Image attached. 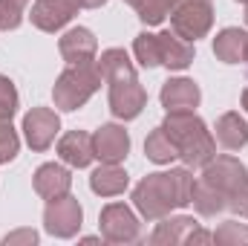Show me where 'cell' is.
Returning <instances> with one entry per match:
<instances>
[{"label": "cell", "instance_id": "cell-12", "mask_svg": "<svg viewBox=\"0 0 248 246\" xmlns=\"http://www.w3.org/2000/svg\"><path fill=\"white\" fill-rule=\"evenodd\" d=\"M58 50H61L66 64H90L98 55V41L87 26H72L69 32L61 35Z\"/></svg>", "mask_w": 248, "mask_h": 246}, {"label": "cell", "instance_id": "cell-28", "mask_svg": "<svg viewBox=\"0 0 248 246\" xmlns=\"http://www.w3.org/2000/svg\"><path fill=\"white\" fill-rule=\"evenodd\" d=\"M0 107H3V113L9 119L17 113V90H15L9 75H0Z\"/></svg>", "mask_w": 248, "mask_h": 246}, {"label": "cell", "instance_id": "cell-17", "mask_svg": "<svg viewBox=\"0 0 248 246\" xmlns=\"http://www.w3.org/2000/svg\"><path fill=\"white\" fill-rule=\"evenodd\" d=\"M248 53V32L240 26H228L214 38V55L222 64H240L246 61Z\"/></svg>", "mask_w": 248, "mask_h": 246}, {"label": "cell", "instance_id": "cell-4", "mask_svg": "<svg viewBox=\"0 0 248 246\" xmlns=\"http://www.w3.org/2000/svg\"><path fill=\"white\" fill-rule=\"evenodd\" d=\"M202 180L214 185L222 197L228 211L248 217V168L237 159V157H214L211 162L202 165Z\"/></svg>", "mask_w": 248, "mask_h": 246}, {"label": "cell", "instance_id": "cell-21", "mask_svg": "<svg viewBox=\"0 0 248 246\" xmlns=\"http://www.w3.org/2000/svg\"><path fill=\"white\" fill-rule=\"evenodd\" d=\"M144 154H147V159L156 162V165H170L173 159H179V148L173 145V139L165 133L162 124L147 133V139H144Z\"/></svg>", "mask_w": 248, "mask_h": 246}, {"label": "cell", "instance_id": "cell-6", "mask_svg": "<svg viewBox=\"0 0 248 246\" xmlns=\"http://www.w3.org/2000/svg\"><path fill=\"white\" fill-rule=\"evenodd\" d=\"M214 26V3L211 0H179L170 9V29L185 38V41H199L211 32Z\"/></svg>", "mask_w": 248, "mask_h": 246}, {"label": "cell", "instance_id": "cell-37", "mask_svg": "<svg viewBox=\"0 0 248 246\" xmlns=\"http://www.w3.org/2000/svg\"><path fill=\"white\" fill-rule=\"evenodd\" d=\"M240 3H248V0H240Z\"/></svg>", "mask_w": 248, "mask_h": 246}, {"label": "cell", "instance_id": "cell-7", "mask_svg": "<svg viewBox=\"0 0 248 246\" xmlns=\"http://www.w3.org/2000/svg\"><path fill=\"white\" fill-rule=\"evenodd\" d=\"M84 223V209L75 197L63 194L55 200H46V209H44V229L52 235V238H75L78 229Z\"/></svg>", "mask_w": 248, "mask_h": 246}, {"label": "cell", "instance_id": "cell-18", "mask_svg": "<svg viewBox=\"0 0 248 246\" xmlns=\"http://www.w3.org/2000/svg\"><path fill=\"white\" fill-rule=\"evenodd\" d=\"M217 133H214V139L222 145V148H228V151H240V148H246L248 145V122L240 116V113H222L219 119H217V127H214Z\"/></svg>", "mask_w": 248, "mask_h": 246}, {"label": "cell", "instance_id": "cell-16", "mask_svg": "<svg viewBox=\"0 0 248 246\" xmlns=\"http://www.w3.org/2000/svg\"><path fill=\"white\" fill-rule=\"evenodd\" d=\"M159 38V58L162 67L168 70H187L193 64V44L179 38L173 29H165V32H156Z\"/></svg>", "mask_w": 248, "mask_h": 246}, {"label": "cell", "instance_id": "cell-26", "mask_svg": "<svg viewBox=\"0 0 248 246\" xmlns=\"http://www.w3.org/2000/svg\"><path fill=\"white\" fill-rule=\"evenodd\" d=\"M26 3L29 0H0V29L3 32H12L23 23Z\"/></svg>", "mask_w": 248, "mask_h": 246}, {"label": "cell", "instance_id": "cell-14", "mask_svg": "<svg viewBox=\"0 0 248 246\" xmlns=\"http://www.w3.org/2000/svg\"><path fill=\"white\" fill-rule=\"evenodd\" d=\"M58 157L69 168H87L95 159L93 151V136L87 130H69L58 139Z\"/></svg>", "mask_w": 248, "mask_h": 246}, {"label": "cell", "instance_id": "cell-1", "mask_svg": "<svg viewBox=\"0 0 248 246\" xmlns=\"http://www.w3.org/2000/svg\"><path fill=\"white\" fill-rule=\"evenodd\" d=\"M193 174L190 168H170V171H156L147 174L141 183L133 188V206L144 220H162L173 209L190 206L193 194Z\"/></svg>", "mask_w": 248, "mask_h": 246}, {"label": "cell", "instance_id": "cell-8", "mask_svg": "<svg viewBox=\"0 0 248 246\" xmlns=\"http://www.w3.org/2000/svg\"><path fill=\"white\" fill-rule=\"evenodd\" d=\"M98 226H101V238L110 241V244H136L141 238V223L133 214V209L124 206V203L104 206L101 217H98Z\"/></svg>", "mask_w": 248, "mask_h": 246}, {"label": "cell", "instance_id": "cell-33", "mask_svg": "<svg viewBox=\"0 0 248 246\" xmlns=\"http://www.w3.org/2000/svg\"><path fill=\"white\" fill-rule=\"evenodd\" d=\"M0 122H12V119H9V116L3 113V107H0Z\"/></svg>", "mask_w": 248, "mask_h": 246}, {"label": "cell", "instance_id": "cell-2", "mask_svg": "<svg viewBox=\"0 0 248 246\" xmlns=\"http://www.w3.org/2000/svg\"><path fill=\"white\" fill-rule=\"evenodd\" d=\"M95 64H98L104 81L110 84V113L124 122L136 119L147 105V90L141 87L130 55L119 47H110L101 53V58Z\"/></svg>", "mask_w": 248, "mask_h": 246}, {"label": "cell", "instance_id": "cell-20", "mask_svg": "<svg viewBox=\"0 0 248 246\" xmlns=\"http://www.w3.org/2000/svg\"><path fill=\"white\" fill-rule=\"evenodd\" d=\"M127 185H130V177H127V171L119 162L116 165L113 162H101L93 171V177H90V188L95 194H101V197H116V194H122Z\"/></svg>", "mask_w": 248, "mask_h": 246}, {"label": "cell", "instance_id": "cell-34", "mask_svg": "<svg viewBox=\"0 0 248 246\" xmlns=\"http://www.w3.org/2000/svg\"><path fill=\"white\" fill-rule=\"evenodd\" d=\"M246 26H248V3H246Z\"/></svg>", "mask_w": 248, "mask_h": 246}, {"label": "cell", "instance_id": "cell-10", "mask_svg": "<svg viewBox=\"0 0 248 246\" xmlns=\"http://www.w3.org/2000/svg\"><path fill=\"white\" fill-rule=\"evenodd\" d=\"M93 151H95V159H101V162H113V165L124 162L130 154V133L116 122L101 124L93 133Z\"/></svg>", "mask_w": 248, "mask_h": 246}, {"label": "cell", "instance_id": "cell-22", "mask_svg": "<svg viewBox=\"0 0 248 246\" xmlns=\"http://www.w3.org/2000/svg\"><path fill=\"white\" fill-rule=\"evenodd\" d=\"M190 203H193V209H196L202 217H217V214H222V211L228 209V206H225V197H222V194H219L211 183H208V180L193 183Z\"/></svg>", "mask_w": 248, "mask_h": 246}, {"label": "cell", "instance_id": "cell-24", "mask_svg": "<svg viewBox=\"0 0 248 246\" xmlns=\"http://www.w3.org/2000/svg\"><path fill=\"white\" fill-rule=\"evenodd\" d=\"M133 53H136V61L144 70H153V67L162 64V58H159V38L153 32H139L136 41H133Z\"/></svg>", "mask_w": 248, "mask_h": 246}, {"label": "cell", "instance_id": "cell-30", "mask_svg": "<svg viewBox=\"0 0 248 246\" xmlns=\"http://www.w3.org/2000/svg\"><path fill=\"white\" fill-rule=\"evenodd\" d=\"M185 244H214V232H205V229L196 226V229L185 238Z\"/></svg>", "mask_w": 248, "mask_h": 246}, {"label": "cell", "instance_id": "cell-36", "mask_svg": "<svg viewBox=\"0 0 248 246\" xmlns=\"http://www.w3.org/2000/svg\"><path fill=\"white\" fill-rule=\"evenodd\" d=\"M124 3H133V0H124Z\"/></svg>", "mask_w": 248, "mask_h": 246}, {"label": "cell", "instance_id": "cell-5", "mask_svg": "<svg viewBox=\"0 0 248 246\" xmlns=\"http://www.w3.org/2000/svg\"><path fill=\"white\" fill-rule=\"evenodd\" d=\"M101 81H104V75H101V70H98L95 61L69 64L61 75H58L55 87H52V102H55L58 110L72 113V110L84 107V105L98 93Z\"/></svg>", "mask_w": 248, "mask_h": 246}, {"label": "cell", "instance_id": "cell-32", "mask_svg": "<svg viewBox=\"0 0 248 246\" xmlns=\"http://www.w3.org/2000/svg\"><path fill=\"white\" fill-rule=\"evenodd\" d=\"M243 107H246V110H248V87H246V90H243Z\"/></svg>", "mask_w": 248, "mask_h": 246}, {"label": "cell", "instance_id": "cell-31", "mask_svg": "<svg viewBox=\"0 0 248 246\" xmlns=\"http://www.w3.org/2000/svg\"><path fill=\"white\" fill-rule=\"evenodd\" d=\"M107 0H81V9H98V6H104Z\"/></svg>", "mask_w": 248, "mask_h": 246}, {"label": "cell", "instance_id": "cell-27", "mask_svg": "<svg viewBox=\"0 0 248 246\" xmlns=\"http://www.w3.org/2000/svg\"><path fill=\"white\" fill-rule=\"evenodd\" d=\"M20 151V139L12 122H0V162H12Z\"/></svg>", "mask_w": 248, "mask_h": 246}, {"label": "cell", "instance_id": "cell-19", "mask_svg": "<svg viewBox=\"0 0 248 246\" xmlns=\"http://www.w3.org/2000/svg\"><path fill=\"white\" fill-rule=\"evenodd\" d=\"M199 223L187 214H176V217H162V223L153 229L150 235V244L153 246H170V244H185V238L196 229Z\"/></svg>", "mask_w": 248, "mask_h": 246}, {"label": "cell", "instance_id": "cell-35", "mask_svg": "<svg viewBox=\"0 0 248 246\" xmlns=\"http://www.w3.org/2000/svg\"><path fill=\"white\" fill-rule=\"evenodd\" d=\"M246 64H248V53H246Z\"/></svg>", "mask_w": 248, "mask_h": 246}, {"label": "cell", "instance_id": "cell-29", "mask_svg": "<svg viewBox=\"0 0 248 246\" xmlns=\"http://www.w3.org/2000/svg\"><path fill=\"white\" fill-rule=\"evenodd\" d=\"M3 244L6 246H32V244H38V232L35 229H17V232H12V235H6L3 238Z\"/></svg>", "mask_w": 248, "mask_h": 246}, {"label": "cell", "instance_id": "cell-9", "mask_svg": "<svg viewBox=\"0 0 248 246\" xmlns=\"http://www.w3.org/2000/svg\"><path fill=\"white\" fill-rule=\"evenodd\" d=\"M61 130V119L49 107H32L23 116V136L32 151H46Z\"/></svg>", "mask_w": 248, "mask_h": 246}, {"label": "cell", "instance_id": "cell-3", "mask_svg": "<svg viewBox=\"0 0 248 246\" xmlns=\"http://www.w3.org/2000/svg\"><path fill=\"white\" fill-rule=\"evenodd\" d=\"M162 127L173 139V145L179 148V159L187 168H199V165H205L217 157L214 133L208 130V124L193 110H168Z\"/></svg>", "mask_w": 248, "mask_h": 246}, {"label": "cell", "instance_id": "cell-23", "mask_svg": "<svg viewBox=\"0 0 248 246\" xmlns=\"http://www.w3.org/2000/svg\"><path fill=\"white\" fill-rule=\"evenodd\" d=\"M176 3H179V0H133L130 6L136 9V15H139L141 23L156 26V23H162V20L170 15V9H173Z\"/></svg>", "mask_w": 248, "mask_h": 246}, {"label": "cell", "instance_id": "cell-13", "mask_svg": "<svg viewBox=\"0 0 248 246\" xmlns=\"http://www.w3.org/2000/svg\"><path fill=\"white\" fill-rule=\"evenodd\" d=\"M159 99L165 110H196L202 102V90L190 78H168L162 84Z\"/></svg>", "mask_w": 248, "mask_h": 246}, {"label": "cell", "instance_id": "cell-11", "mask_svg": "<svg viewBox=\"0 0 248 246\" xmlns=\"http://www.w3.org/2000/svg\"><path fill=\"white\" fill-rule=\"evenodd\" d=\"M78 9L81 0H38L29 18L41 32H58L78 15Z\"/></svg>", "mask_w": 248, "mask_h": 246}, {"label": "cell", "instance_id": "cell-25", "mask_svg": "<svg viewBox=\"0 0 248 246\" xmlns=\"http://www.w3.org/2000/svg\"><path fill=\"white\" fill-rule=\"evenodd\" d=\"M214 244L219 246H248V226L237 220H225L219 223V229L214 232Z\"/></svg>", "mask_w": 248, "mask_h": 246}, {"label": "cell", "instance_id": "cell-15", "mask_svg": "<svg viewBox=\"0 0 248 246\" xmlns=\"http://www.w3.org/2000/svg\"><path fill=\"white\" fill-rule=\"evenodd\" d=\"M32 185H35V191H38L44 200H55V197L69 194V188H72V174H69L63 165H58V162H44V165L35 171Z\"/></svg>", "mask_w": 248, "mask_h": 246}]
</instances>
